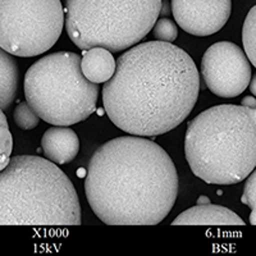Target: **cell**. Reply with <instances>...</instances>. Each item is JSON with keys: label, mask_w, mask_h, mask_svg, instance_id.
I'll list each match as a JSON object with an SVG mask.
<instances>
[{"label": "cell", "mask_w": 256, "mask_h": 256, "mask_svg": "<svg viewBox=\"0 0 256 256\" xmlns=\"http://www.w3.org/2000/svg\"><path fill=\"white\" fill-rule=\"evenodd\" d=\"M13 150L12 134L9 131L8 120L3 109L0 108V170L8 166Z\"/></svg>", "instance_id": "9a60e30c"}, {"label": "cell", "mask_w": 256, "mask_h": 256, "mask_svg": "<svg viewBox=\"0 0 256 256\" xmlns=\"http://www.w3.org/2000/svg\"><path fill=\"white\" fill-rule=\"evenodd\" d=\"M116 62L105 48H91L81 59V70L84 77L94 84H105L113 77Z\"/></svg>", "instance_id": "7c38bea8"}, {"label": "cell", "mask_w": 256, "mask_h": 256, "mask_svg": "<svg viewBox=\"0 0 256 256\" xmlns=\"http://www.w3.org/2000/svg\"><path fill=\"white\" fill-rule=\"evenodd\" d=\"M24 95L41 120L68 127L88 120L95 112L99 90L82 73L80 56L58 52L28 68Z\"/></svg>", "instance_id": "5b68a950"}, {"label": "cell", "mask_w": 256, "mask_h": 256, "mask_svg": "<svg viewBox=\"0 0 256 256\" xmlns=\"http://www.w3.org/2000/svg\"><path fill=\"white\" fill-rule=\"evenodd\" d=\"M198 91L194 59L172 42L148 41L118 58L113 77L102 86V104L122 131L159 136L186 120Z\"/></svg>", "instance_id": "6da1fadb"}, {"label": "cell", "mask_w": 256, "mask_h": 256, "mask_svg": "<svg viewBox=\"0 0 256 256\" xmlns=\"http://www.w3.org/2000/svg\"><path fill=\"white\" fill-rule=\"evenodd\" d=\"M241 201L242 204L251 208L252 212L250 214V223L252 226H256V169H254L252 172L248 176Z\"/></svg>", "instance_id": "e0dca14e"}, {"label": "cell", "mask_w": 256, "mask_h": 256, "mask_svg": "<svg viewBox=\"0 0 256 256\" xmlns=\"http://www.w3.org/2000/svg\"><path fill=\"white\" fill-rule=\"evenodd\" d=\"M241 105L248 106V108H256V99L252 96H246L241 102Z\"/></svg>", "instance_id": "d6986e66"}, {"label": "cell", "mask_w": 256, "mask_h": 256, "mask_svg": "<svg viewBox=\"0 0 256 256\" xmlns=\"http://www.w3.org/2000/svg\"><path fill=\"white\" fill-rule=\"evenodd\" d=\"M172 12L184 31L205 38L227 24L232 13V0H172Z\"/></svg>", "instance_id": "9c48e42d"}, {"label": "cell", "mask_w": 256, "mask_h": 256, "mask_svg": "<svg viewBox=\"0 0 256 256\" xmlns=\"http://www.w3.org/2000/svg\"><path fill=\"white\" fill-rule=\"evenodd\" d=\"M201 74L212 94L230 99L248 88L251 64L238 45L220 41L205 52L201 60Z\"/></svg>", "instance_id": "ba28073f"}, {"label": "cell", "mask_w": 256, "mask_h": 256, "mask_svg": "<svg viewBox=\"0 0 256 256\" xmlns=\"http://www.w3.org/2000/svg\"><path fill=\"white\" fill-rule=\"evenodd\" d=\"M172 226H244L236 212L219 205L198 204L172 222Z\"/></svg>", "instance_id": "8fae6325"}, {"label": "cell", "mask_w": 256, "mask_h": 256, "mask_svg": "<svg viewBox=\"0 0 256 256\" xmlns=\"http://www.w3.org/2000/svg\"><path fill=\"white\" fill-rule=\"evenodd\" d=\"M163 0H67V32L80 49L118 52L138 44L162 12Z\"/></svg>", "instance_id": "8992f818"}, {"label": "cell", "mask_w": 256, "mask_h": 256, "mask_svg": "<svg viewBox=\"0 0 256 256\" xmlns=\"http://www.w3.org/2000/svg\"><path fill=\"white\" fill-rule=\"evenodd\" d=\"M152 35L156 40L164 42H173L178 36V28L174 22L168 18H158L152 27Z\"/></svg>", "instance_id": "ac0fdd59"}, {"label": "cell", "mask_w": 256, "mask_h": 256, "mask_svg": "<svg viewBox=\"0 0 256 256\" xmlns=\"http://www.w3.org/2000/svg\"><path fill=\"white\" fill-rule=\"evenodd\" d=\"M41 148L45 156L56 166L70 163L80 152V138L67 126L49 128L41 138Z\"/></svg>", "instance_id": "30bf717a"}, {"label": "cell", "mask_w": 256, "mask_h": 256, "mask_svg": "<svg viewBox=\"0 0 256 256\" xmlns=\"http://www.w3.org/2000/svg\"><path fill=\"white\" fill-rule=\"evenodd\" d=\"M64 27L60 0H0V48L14 56L44 54Z\"/></svg>", "instance_id": "52a82bcc"}, {"label": "cell", "mask_w": 256, "mask_h": 256, "mask_svg": "<svg viewBox=\"0 0 256 256\" xmlns=\"http://www.w3.org/2000/svg\"><path fill=\"white\" fill-rule=\"evenodd\" d=\"M208 202H209V200H208V198H205V196L200 198L198 201V204H208Z\"/></svg>", "instance_id": "44dd1931"}, {"label": "cell", "mask_w": 256, "mask_h": 256, "mask_svg": "<svg viewBox=\"0 0 256 256\" xmlns=\"http://www.w3.org/2000/svg\"><path fill=\"white\" fill-rule=\"evenodd\" d=\"M84 192L108 226H155L176 202L178 174L162 146L138 136L116 137L91 156Z\"/></svg>", "instance_id": "7a4b0ae2"}, {"label": "cell", "mask_w": 256, "mask_h": 256, "mask_svg": "<svg viewBox=\"0 0 256 256\" xmlns=\"http://www.w3.org/2000/svg\"><path fill=\"white\" fill-rule=\"evenodd\" d=\"M14 116V122L20 130L24 131H28V130H34L40 123V116H38L34 109L31 108V105L27 102H22L16 106V110L13 113Z\"/></svg>", "instance_id": "2e32d148"}, {"label": "cell", "mask_w": 256, "mask_h": 256, "mask_svg": "<svg viewBox=\"0 0 256 256\" xmlns=\"http://www.w3.org/2000/svg\"><path fill=\"white\" fill-rule=\"evenodd\" d=\"M242 44L244 54L256 67V6L250 9L242 27Z\"/></svg>", "instance_id": "5bb4252c"}, {"label": "cell", "mask_w": 256, "mask_h": 256, "mask_svg": "<svg viewBox=\"0 0 256 256\" xmlns=\"http://www.w3.org/2000/svg\"><path fill=\"white\" fill-rule=\"evenodd\" d=\"M184 154L206 184L246 180L256 166V108L222 104L200 113L187 126Z\"/></svg>", "instance_id": "3957f363"}, {"label": "cell", "mask_w": 256, "mask_h": 256, "mask_svg": "<svg viewBox=\"0 0 256 256\" xmlns=\"http://www.w3.org/2000/svg\"><path fill=\"white\" fill-rule=\"evenodd\" d=\"M81 205L70 178L49 159L10 158L0 170V226H80Z\"/></svg>", "instance_id": "277c9868"}, {"label": "cell", "mask_w": 256, "mask_h": 256, "mask_svg": "<svg viewBox=\"0 0 256 256\" xmlns=\"http://www.w3.org/2000/svg\"><path fill=\"white\" fill-rule=\"evenodd\" d=\"M20 70L16 59L0 48V108L8 110L18 94Z\"/></svg>", "instance_id": "4fadbf2b"}, {"label": "cell", "mask_w": 256, "mask_h": 256, "mask_svg": "<svg viewBox=\"0 0 256 256\" xmlns=\"http://www.w3.org/2000/svg\"><path fill=\"white\" fill-rule=\"evenodd\" d=\"M248 88H250L251 94L256 98V73L254 74L252 78L250 80V84H248Z\"/></svg>", "instance_id": "ffe728a7"}]
</instances>
